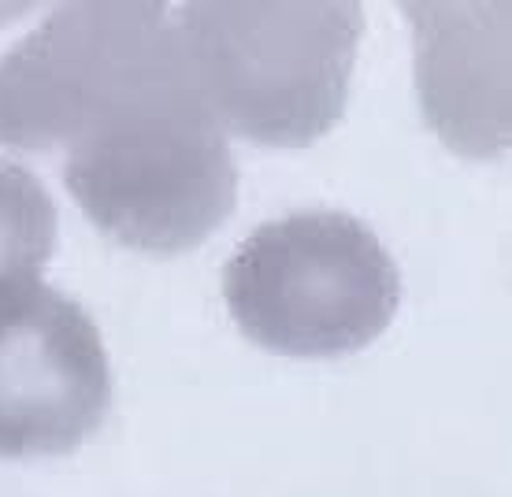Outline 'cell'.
I'll return each instance as SVG.
<instances>
[{
    "mask_svg": "<svg viewBox=\"0 0 512 497\" xmlns=\"http://www.w3.org/2000/svg\"><path fill=\"white\" fill-rule=\"evenodd\" d=\"M23 12V8H12V4H0V23H4V19H12V15H19Z\"/></svg>",
    "mask_w": 512,
    "mask_h": 497,
    "instance_id": "8",
    "label": "cell"
},
{
    "mask_svg": "<svg viewBox=\"0 0 512 497\" xmlns=\"http://www.w3.org/2000/svg\"><path fill=\"white\" fill-rule=\"evenodd\" d=\"M112 371L101 331L41 279L0 286V457H60L101 427Z\"/></svg>",
    "mask_w": 512,
    "mask_h": 497,
    "instance_id": "5",
    "label": "cell"
},
{
    "mask_svg": "<svg viewBox=\"0 0 512 497\" xmlns=\"http://www.w3.org/2000/svg\"><path fill=\"white\" fill-rule=\"evenodd\" d=\"M416 90L453 153L487 160L509 141V4H405Z\"/></svg>",
    "mask_w": 512,
    "mask_h": 497,
    "instance_id": "6",
    "label": "cell"
},
{
    "mask_svg": "<svg viewBox=\"0 0 512 497\" xmlns=\"http://www.w3.org/2000/svg\"><path fill=\"white\" fill-rule=\"evenodd\" d=\"M56 245V204L23 164L0 160V286L38 279Z\"/></svg>",
    "mask_w": 512,
    "mask_h": 497,
    "instance_id": "7",
    "label": "cell"
},
{
    "mask_svg": "<svg viewBox=\"0 0 512 497\" xmlns=\"http://www.w3.org/2000/svg\"><path fill=\"white\" fill-rule=\"evenodd\" d=\"M179 67L164 4H64L0 56V145L71 149Z\"/></svg>",
    "mask_w": 512,
    "mask_h": 497,
    "instance_id": "4",
    "label": "cell"
},
{
    "mask_svg": "<svg viewBox=\"0 0 512 497\" xmlns=\"http://www.w3.org/2000/svg\"><path fill=\"white\" fill-rule=\"evenodd\" d=\"M223 301L260 349L342 357L390 327L401 275L383 242L346 212H294L245 238L223 268Z\"/></svg>",
    "mask_w": 512,
    "mask_h": 497,
    "instance_id": "3",
    "label": "cell"
},
{
    "mask_svg": "<svg viewBox=\"0 0 512 497\" xmlns=\"http://www.w3.org/2000/svg\"><path fill=\"white\" fill-rule=\"evenodd\" d=\"M64 186L119 245L175 256L234 212L238 167L179 67L67 149Z\"/></svg>",
    "mask_w": 512,
    "mask_h": 497,
    "instance_id": "2",
    "label": "cell"
},
{
    "mask_svg": "<svg viewBox=\"0 0 512 497\" xmlns=\"http://www.w3.org/2000/svg\"><path fill=\"white\" fill-rule=\"evenodd\" d=\"M171 26L193 93L227 138L301 149L346 112L364 34L353 0H197Z\"/></svg>",
    "mask_w": 512,
    "mask_h": 497,
    "instance_id": "1",
    "label": "cell"
}]
</instances>
